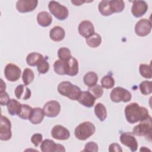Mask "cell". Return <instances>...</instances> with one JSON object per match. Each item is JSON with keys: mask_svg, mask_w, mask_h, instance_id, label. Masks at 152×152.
<instances>
[{"mask_svg": "<svg viewBox=\"0 0 152 152\" xmlns=\"http://www.w3.org/2000/svg\"><path fill=\"white\" fill-rule=\"evenodd\" d=\"M125 115L126 121L132 124L142 121L150 116L148 110L137 103H129L125 107Z\"/></svg>", "mask_w": 152, "mask_h": 152, "instance_id": "obj_1", "label": "cell"}, {"mask_svg": "<svg viewBox=\"0 0 152 152\" xmlns=\"http://www.w3.org/2000/svg\"><path fill=\"white\" fill-rule=\"evenodd\" d=\"M58 91L62 96L67 97L72 100H77L81 93L79 87L67 81H62L58 84Z\"/></svg>", "mask_w": 152, "mask_h": 152, "instance_id": "obj_2", "label": "cell"}, {"mask_svg": "<svg viewBox=\"0 0 152 152\" xmlns=\"http://www.w3.org/2000/svg\"><path fill=\"white\" fill-rule=\"evenodd\" d=\"M96 128L94 124L86 121L80 124L75 129V137L81 141L86 140L90 137L95 132Z\"/></svg>", "mask_w": 152, "mask_h": 152, "instance_id": "obj_3", "label": "cell"}, {"mask_svg": "<svg viewBox=\"0 0 152 152\" xmlns=\"http://www.w3.org/2000/svg\"><path fill=\"white\" fill-rule=\"evenodd\" d=\"M151 118L149 116L145 119L140 121V123L135 125L132 129V134L134 135L142 137L145 136L147 138L148 137L151 139Z\"/></svg>", "mask_w": 152, "mask_h": 152, "instance_id": "obj_4", "label": "cell"}, {"mask_svg": "<svg viewBox=\"0 0 152 152\" xmlns=\"http://www.w3.org/2000/svg\"><path fill=\"white\" fill-rule=\"evenodd\" d=\"M48 8L50 13L59 20H64L68 16L69 12L67 8L56 1H50Z\"/></svg>", "mask_w": 152, "mask_h": 152, "instance_id": "obj_5", "label": "cell"}, {"mask_svg": "<svg viewBox=\"0 0 152 152\" xmlns=\"http://www.w3.org/2000/svg\"><path fill=\"white\" fill-rule=\"evenodd\" d=\"M110 98L115 103H119L120 102H128L131 100L132 95L126 89L121 87H116L111 91Z\"/></svg>", "mask_w": 152, "mask_h": 152, "instance_id": "obj_6", "label": "cell"}, {"mask_svg": "<svg viewBox=\"0 0 152 152\" xmlns=\"http://www.w3.org/2000/svg\"><path fill=\"white\" fill-rule=\"evenodd\" d=\"M11 123L9 119L1 115L0 123V140L2 141H8L12 137Z\"/></svg>", "mask_w": 152, "mask_h": 152, "instance_id": "obj_7", "label": "cell"}, {"mask_svg": "<svg viewBox=\"0 0 152 152\" xmlns=\"http://www.w3.org/2000/svg\"><path fill=\"white\" fill-rule=\"evenodd\" d=\"M21 69L13 64H7L4 69V74L6 79L11 82L17 81L21 76Z\"/></svg>", "mask_w": 152, "mask_h": 152, "instance_id": "obj_8", "label": "cell"}, {"mask_svg": "<svg viewBox=\"0 0 152 152\" xmlns=\"http://www.w3.org/2000/svg\"><path fill=\"white\" fill-rule=\"evenodd\" d=\"M151 30V23L149 20L143 18L140 20L135 26V32L140 37L147 36Z\"/></svg>", "mask_w": 152, "mask_h": 152, "instance_id": "obj_9", "label": "cell"}, {"mask_svg": "<svg viewBox=\"0 0 152 152\" xmlns=\"http://www.w3.org/2000/svg\"><path fill=\"white\" fill-rule=\"evenodd\" d=\"M43 109L45 116L49 118H54L59 114L61 104L56 100H50L45 103Z\"/></svg>", "mask_w": 152, "mask_h": 152, "instance_id": "obj_10", "label": "cell"}, {"mask_svg": "<svg viewBox=\"0 0 152 152\" xmlns=\"http://www.w3.org/2000/svg\"><path fill=\"white\" fill-rule=\"evenodd\" d=\"M120 141L124 145L129 147L131 151H135L138 148V142L131 132H123L120 136Z\"/></svg>", "mask_w": 152, "mask_h": 152, "instance_id": "obj_11", "label": "cell"}, {"mask_svg": "<svg viewBox=\"0 0 152 152\" xmlns=\"http://www.w3.org/2000/svg\"><path fill=\"white\" fill-rule=\"evenodd\" d=\"M40 150L43 152H58L65 151L64 145L60 144H56L53 141L46 139L41 142Z\"/></svg>", "mask_w": 152, "mask_h": 152, "instance_id": "obj_12", "label": "cell"}, {"mask_svg": "<svg viewBox=\"0 0 152 152\" xmlns=\"http://www.w3.org/2000/svg\"><path fill=\"white\" fill-rule=\"evenodd\" d=\"M37 0H19L16 3L17 11L21 13L31 12L37 7Z\"/></svg>", "mask_w": 152, "mask_h": 152, "instance_id": "obj_13", "label": "cell"}, {"mask_svg": "<svg viewBox=\"0 0 152 152\" xmlns=\"http://www.w3.org/2000/svg\"><path fill=\"white\" fill-rule=\"evenodd\" d=\"M51 136L52 138L58 140H66L70 137V132L64 126L56 125L51 130Z\"/></svg>", "mask_w": 152, "mask_h": 152, "instance_id": "obj_14", "label": "cell"}, {"mask_svg": "<svg viewBox=\"0 0 152 152\" xmlns=\"http://www.w3.org/2000/svg\"><path fill=\"white\" fill-rule=\"evenodd\" d=\"M148 10V5L144 1H134L131 7V12L135 17L144 15Z\"/></svg>", "mask_w": 152, "mask_h": 152, "instance_id": "obj_15", "label": "cell"}, {"mask_svg": "<svg viewBox=\"0 0 152 152\" xmlns=\"http://www.w3.org/2000/svg\"><path fill=\"white\" fill-rule=\"evenodd\" d=\"M78 30L81 36L87 38L94 33V27L91 21L84 20L80 23Z\"/></svg>", "mask_w": 152, "mask_h": 152, "instance_id": "obj_16", "label": "cell"}, {"mask_svg": "<svg viewBox=\"0 0 152 152\" xmlns=\"http://www.w3.org/2000/svg\"><path fill=\"white\" fill-rule=\"evenodd\" d=\"M65 61V74L69 76H75L78 72V62L77 59L71 56Z\"/></svg>", "mask_w": 152, "mask_h": 152, "instance_id": "obj_17", "label": "cell"}, {"mask_svg": "<svg viewBox=\"0 0 152 152\" xmlns=\"http://www.w3.org/2000/svg\"><path fill=\"white\" fill-rule=\"evenodd\" d=\"M77 101L84 106L91 107L94 106L96 99L88 91H81Z\"/></svg>", "mask_w": 152, "mask_h": 152, "instance_id": "obj_18", "label": "cell"}, {"mask_svg": "<svg viewBox=\"0 0 152 152\" xmlns=\"http://www.w3.org/2000/svg\"><path fill=\"white\" fill-rule=\"evenodd\" d=\"M14 94L18 99L27 100L31 95V91L26 85L20 84L17 86L14 90Z\"/></svg>", "mask_w": 152, "mask_h": 152, "instance_id": "obj_19", "label": "cell"}, {"mask_svg": "<svg viewBox=\"0 0 152 152\" xmlns=\"http://www.w3.org/2000/svg\"><path fill=\"white\" fill-rule=\"evenodd\" d=\"M45 116V115L43 109L40 107H34L32 110L29 121L34 125L39 124L42 122Z\"/></svg>", "mask_w": 152, "mask_h": 152, "instance_id": "obj_20", "label": "cell"}, {"mask_svg": "<svg viewBox=\"0 0 152 152\" xmlns=\"http://www.w3.org/2000/svg\"><path fill=\"white\" fill-rule=\"evenodd\" d=\"M65 30L60 26H55L49 32L50 38L54 42H60L65 37Z\"/></svg>", "mask_w": 152, "mask_h": 152, "instance_id": "obj_21", "label": "cell"}, {"mask_svg": "<svg viewBox=\"0 0 152 152\" xmlns=\"http://www.w3.org/2000/svg\"><path fill=\"white\" fill-rule=\"evenodd\" d=\"M52 21V17L48 12L41 11L37 14V22L42 27H48L50 25Z\"/></svg>", "mask_w": 152, "mask_h": 152, "instance_id": "obj_22", "label": "cell"}, {"mask_svg": "<svg viewBox=\"0 0 152 152\" xmlns=\"http://www.w3.org/2000/svg\"><path fill=\"white\" fill-rule=\"evenodd\" d=\"M45 59V58L42 54L37 52H32L27 56L26 62L29 66H37V65Z\"/></svg>", "mask_w": 152, "mask_h": 152, "instance_id": "obj_23", "label": "cell"}, {"mask_svg": "<svg viewBox=\"0 0 152 152\" xmlns=\"http://www.w3.org/2000/svg\"><path fill=\"white\" fill-rule=\"evenodd\" d=\"M21 104L15 99H10L7 104L8 113L12 116L18 115L20 110Z\"/></svg>", "mask_w": 152, "mask_h": 152, "instance_id": "obj_24", "label": "cell"}, {"mask_svg": "<svg viewBox=\"0 0 152 152\" xmlns=\"http://www.w3.org/2000/svg\"><path fill=\"white\" fill-rule=\"evenodd\" d=\"M98 81V75L97 74L93 71L88 72L86 73L83 77V81L86 86L88 87H92L97 84Z\"/></svg>", "mask_w": 152, "mask_h": 152, "instance_id": "obj_25", "label": "cell"}, {"mask_svg": "<svg viewBox=\"0 0 152 152\" xmlns=\"http://www.w3.org/2000/svg\"><path fill=\"white\" fill-rule=\"evenodd\" d=\"M102 43V37L100 34L94 33L92 35L86 38V43L91 48H97Z\"/></svg>", "mask_w": 152, "mask_h": 152, "instance_id": "obj_26", "label": "cell"}, {"mask_svg": "<svg viewBox=\"0 0 152 152\" xmlns=\"http://www.w3.org/2000/svg\"><path fill=\"white\" fill-rule=\"evenodd\" d=\"M98 9L100 13L104 16H109L113 14V12L111 10L109 1L103 0L99 2Z\"/></svg>", "mask_w": 152, "mask_h": 152, "instance_id": "obj_27", "label": "cell"}, {"mask_svg": "<svg viewBox=\"0 0 152 152\" xmlns=\"http://www.w3.org/2000/svg\"><path fill=\"white\" fill-rule=\"evenodd\" d=\"M94 113L100 121H104L107 116L106 107L101 103H98L94 107Z\"/></svg>", "mask_w": 152, "mask_h": 152, "instance_id": "obj_28", "label": "cell"}, {"mask_svg": "<svg viewBox=\"0 0 152 152\" xmlns=\"http://www.w3.org/2000/svg\"><path fill=\"white\" fill-rule=\"evenodd\" d=\"M32 110H33V108L31 106L26 104H22L20 110L17 115L18 117H20L22 119H24V120L29 119Z\"/></svg>", "mask_w": 152, "mask_h": 152, "instance_id": "obj_29", "label": "cell"}, {"mask_svg": "<svg viewBox=\"0 0 152 152\" xmlns=\"http://www.w3.org/2000/svg\"><path fill=\"white\" fill-rule=\"evenodd\" d=\"M109 4L113 13L121 12L125 8V3L122 0H111L109 1Z\"/></svg>", "mask_w": 152, "mask_h": 152, "instance_id": "obj_30", "label": "cell"}, {"mask_svg": "<svg viewBox=\"0 0 152 152\" xmlns=\"http://www.w3.org/2000/svg\"><path fill=\"white\" fill-rule=\"evenodd\" d=\"M139 71L142 77L145 78L150 79L152 77V70L150 65L141 64L139 66Z\"/></svg>", "mask_w": 152, "mask_h": 152, "instance_id": "obj_31", "label": "cell"}, {"mask_svg": "<svg viewBox=\"0 0 152 152\" xmlns=\"http://www.w3.org/2000/svg\"><path fill=\"white\" fill-rule=\"evenodd\" d=\"M34 75L33 71L30 68H25L22 75V80L24 85L30 84L34 80Z\"/></svg>", "mask_w": 152, "mask_h": 152, "instance_id": "obj_32", "label": "cell"}, {"mask_svg": "<svg viewBox=\"0 0 152 152\" xmlns=\"http://www.w3.org/2000/svg\"><path fill=\"white\" fill-rule=\"evenodd\" d=\"M55 72L59 75H66L65 74V61L63 60H56L53 64Z\"/></svg>", "mask_w": 152, "mask_h": 152, "instance_id": "obj_33", "label": "cell"}, {"mask_svg": "<svg viewBox=\"0 0 152 152\" xmlns=\"http://www.w3.org/2000/svg\"><path fill=\"white\" fill-rule=\"evenodd\" d=\"M115 80L113 78L109 75L104 76L101 80V85L103 88L109 89L112 88L115 85Z\"/></svg>", "mask_w": 152, "mask_h": 152, "instance_id": "obj_34", "label": "cell"}, {"mask_svg": "<svg viewBox=\"0 0 152 152\" xmlns=\"http://www.w3.org/2000/svg\"><path fill=\"white\" fill-rule=\"evenodd\" d=\"M140 90L143 95H148L152 93V83L150 81H144L140 84Z\"/></svg>", "mask_w": 152, "mask_h": 152, "instance_id": "obj_35", "label": "cell"}, {"mask_svg": "<svg viewBox=\"0 0 152 152\" xmlns=\"http://www.w3.org/2000/svg\"><path fill=\"white\" fill-rule=\"evenodd\" d=\"M88 91L96 99H99L102 97L103 94V89L102 86L99 84H96L92 87L88 88Z\"/></svg>", "mask_w": 152, "mask_h": 152, "instance_id": "obj_36", "label": "cell"}, {"mask_svg": "<svg viewBox=\"0 0 152 152\" xmlns=\"http://www.w3.org/2000/svg\"><path fill=\"white\" fill-rule=\"evenodd\" d=\"M58 56L61 60L66 61L69 59L71 56L70 50L65 47H62L59 49L58 51Z\"/></svg>", "mask_w": 152, "mask_h": 152, "instance_id": "obj_37", "label": "cell"}, {"mask_svg": "<svg viewBox=\"0 0 152 152\" xmlns=\"http://www.w3.org/2000/svg\"><path fill=\"white\" fill-rule=\"evenodd\" d=\"M37 69L40 74H45L49 69V64L46 61V59L41 61L37 66Z\"/></svg>", "mask_w": 152, "mask_h": 152, "instance_id": "obj_38", "label": "cell"}, {"mask_svg": "<svg viewBox=\"0 0 152 152\" xmlns=\"http://www.w3.org/2000/svg\"><path fill=\"white\" fill-rule=\"evenodd\" d=\"M99 148L98 145L93 141H90L87 142L84 147V149L83 150V151H93L97 152L98 151Z\"/></svg>", "mask_w": 152, "mask_h": 152, "instance_id": "obj_39", "label": "cell"}, {"mask_svg": "<svg viewBox=\"0 0 152 152\" xmlns=\"http://www.w3.org/2000/svg\"><path fill=\"white\" fill-rule=\"evenodd\" d=\"M43 136L41 134L36 133L33 134L31 137V142L34 145V146L37 147L42 142Z\"/></svg>", "mask_w": 152, "mask_h": 152, "instance_id": "obj_40", "label": "cell"}, {"mask_svg": "<svg viewBox=\"0 0 152 152\" xmlns=\"http://www.w3.org/2000/svg\"><path fill=\"white\" fill-rule=\"evenodd\" d=\"M10 100V96L6 91L0 93V104L1 106L7 105Z\"/></svg>", "mask_w": 152, "mask_h": 152, "instance_id": "obj_41", "label": "cell"}, {"mask_svg": "<svg viewBox=\"0 0 152 152\" xmlns=\"http://www.w3.org/2000/svg\"><path fill=\"white\" fill-rule=\"evenodd\" d=\"M109 151L110 152H122V149L117 143H112L109 146Z\"/></svg>", "mask_w": 152, "mask_h": 152, "instance_id": "obj_42", "label": "cell"}, {"mask_svg": "<svg viewBox=\"0 0 152 152\" xmlns=\"http://www.w3.org/2000/svg\"><path fill=\"white\" fill-rule=\"evenodd\" d=\"M72 4H74V5H81V4H83L84 2H85V1H71Z\"/></svg>", "mask_w": 152, "mask_h": 152, "instance_id": "obj_43", "label": "cell"}, {"mask_svg": "<svg viewBox=\"0 0 152 152\" xmlns=\"http://www.w3.org/2000/svg\"><path fill=\"white\" fill-rule=\"evenodd\" d=\"M1 92H3V91H5V88H6V86H5V83L3 81L2 79H1Z\"/></svg>", "mask_w": 152, "mask_h": 152, "instance_id": "obj_44", "label": "cell"}]
</instances>
